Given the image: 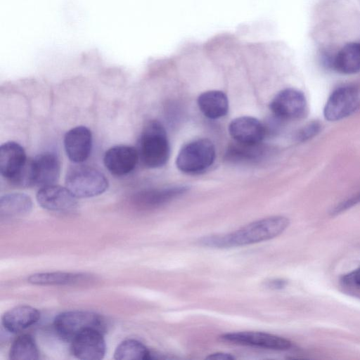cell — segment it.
<instances>
[{
    "label": "cell",
    "instance_id": "cell-1",
    "mask_svg": "<svg viewBox=\"0 0 360 360\" xmlns=\"http://www.w3.org/2000/svg\"><path fill=\"white\" fill-rule=\"evenodd\" d=\"M283 216H271L252 221L229 233L207 236L200 244L213 248L241 247L271 240L281 234L289 226Z\"/></svg>",
    "mask_w": 360,
    "mask_h": 360
},
{
    "label": "cell",
    "instance_id": "cell-2",
    "mask_svg": "<svg viewBox=\"0 0 360 360\" xmlns=\"http://www.w3.org/2000/svg\"><path fill=\"white\" fill-rule=\"evenodd\" d=\"M137 151L143 164L158 168L167 162L170 148L166 131L160 122L150 120L143 127L138 141Z\"/></svg>",
    "mask_w": 360,
    "mask_h": 360
},
{
    "label": "cell",
    "instance_id": "cell-3",
    "mask_svg": "<svg viewBox=\"0 0 360 360\" xmlns=\"http://www.w3.org/2000/svg\"><path fill=\"white\" fill-rule=\"evenodd\" d=\"M65 187L77 198L99 195L108 187L105 175L97 169L77 165L70 167L65 176Z\"/></svg>",
    "mask_w": 360,
    "mask_h": 360
},
{
    "label": "cell",
    "instance_id": "cell-4",
    "mask_svg": "<svg viewBox=\"0 0 360 360\" xmlns=\"http://www.w3.org/2000/svg\"><path fill=\"white\" fill-rule=\"evenodd\" d=\"M57 333L70 341L79 333L88 329H96L104 333L106 323L103 317L89 311H67L58 314L53 320Z\"/></svg>",
    "mask_w": 360,
    "mask_h": 360
},
{
    "label": "cell",
    "instance_id": "cell-5",
    "mask_svg": "<svg viewBox=\"0 0 360 360\" xmlns=\"http://www.w3.org/2000/svg\"><path fill=\"white\" fill-rule=\"evenodd\" d=\"M215 156L212 142L207 139H198L182 147L176 157V165L184 173L200 174L213 164Z\"/></svg>",
    "mask_w": 360,
    "mask_h": 360
},
{
    "label": "cell",
    "instance_id": "cell-6",
    "mask_svg": "<svg viewBox=\"0 0 360 360\" xmlns=\"http://www.w3.org/2000/svg\"><path fill=\"white\" fill-rule=\"evenodd\" d=\"M360 107V92L354 86L345 85L335 89L327 100L323 115L334 122L354 114Z\"/></svg>",
    "mask_w": 360,
    "mask_h": 360
},
{
    "label": "cell",
    "instance_id": "cell-7",
    "mask_svg": "<svg viewBox=\"0 0 360 360\" xmlns=\"http://www.w3.org/2000/svg\"><path fill=\"white\" fill-rule=\"evenodd\" d=\"M270 109L278 118L287 120L304 117L307 112V102L300 90L287 88L279 91L270 103Z\"/></svg>",
    "mask_w": 360,
    "mask_h": 360
},
{
    "label": "cell",
    "instance_id": "cell-8",
    "mask_svg": "<svg viewBox=\"0 0 360 360\" xmlns=\"http://www.w3.org/2000/svg\"><path fill=\"white\" fill-rule=\"evenodd\" d=\"M220 338L240 345L252 346L274 350H287L292 347L290 340L270 333L257 331H240L223 334Z\"/></svg>",
    "mask_w": 360,
    "mask_h": 360
},
{
    "label": "cell",
    "instance_id": "cell-9",
    "mask_svg": "<svg viewBox=\"0 0 360 360\" xmlns=\"http://www.w3.org/2000/svg\"><path fill=\"white\" fill-rule=\"evenodd\" d=\"M71 351L74 356L79 359H103L106 351L103 333L96 329L81 332L71 340Z\"/></svg>",
    "mask_w": 360,
    "mask_h": 360
},
{
    "label": "cell",
    "instance_id": "cell-10",
    "mask_svg": "<svg viewBox=\"0 0 360 360\" xmlns=\"http://www.w3.org/2000/svg\"><path fill=\"white\" fill-rule=\"evenodd\" d=\"M36 198L41 207L49 211L68 212L77 205V198L66 187L55 184L40 188Z\"/></svg>",
    "mask_w": 360,
    "mask_h": 360
},
{
    "label": "cell",
    "instance_id": "cell-11",
    "mask_svg": "<svg viewBox=\"0 0 360 360\" xmlns=\"http://www.w3.org/2000/svg\"><path fill=\"white\" fill-rule=\"evenodd\" d=\"M137 149L133 146L119 145L109 148L103 158L106 169L115 176H124L134 170L139 160Z\"/></svg>",
    "mask_w": 360,
    "mask_h": 360
},
{
    "label": "cell",
    "instance_id": "cell-12",
    "mask_svg": "<svg viewBox=\"0 0 360 360\" xmlns=\"http://www.w3.org/2000/svg\"><path fill=\"white\" fill-rule=\"evenodd\" d=\"M229 131L236 142L251 146L259 145L266 133L263 124L257 118L250 116L233 120L229 126Z\"/></svg>",
    "mask_w": 360,
    "mask_h": 360
},
{
    "label": "cell",
    "instance_id": "cell-13",
    "mask_svg": "<svg viewBox=\"0 0 360 360\" xmlns=\"http://www.w3.org/2000/svg\"><path fill=\"white\" fill-rule=\"evenodd\" d=\"M34 186L39 188L54 184L58 179L60 164L58 156L44 152L31 158Z\"/></svg>",
    "mask_w": 360,
    "mask_h": 360
},
{
    "label": "cell",
    "instance_id": "cell-14",
    "mask_svg": "<svg viewBox=\"0 0 360 360\" xmlns=\"http://www.w3.org/2000/svg\"><path fill=\"white\" fill-rule=\"evenodd\" d=\"M64 146L69 159L76 163L84 162L89 156L92 147L91 131L84 126L70 129L64 137Z\"/></svg>",
    "mask_w": 360,
    "mask_h": 360
},
{
    "label": "cell",
    "instance_id": "cell-15",
    "mask_svg": "<svg viewBox=\"0 0 360 360\" xmlns=\"http://www.w3.org/2000/svg\"><path fill=\"white\" fill-rule=\"evenodd\" d=\"M28 158L24 148L18 143L8 141L0 147V172L12 182L25 165Z\"/></svg>",
    "mask_w": 360,
    "mask_h": 360
},
{
    "label": "cell",
    "instance_id": "cell-16",
    "mask_svg": "<svg viewBox=\"0 0 360 360\" xmlns=\"http://www.w3.org/2000/svg\"><path fill=\"white\" fill-rule=\"evenodd\" d=\"M40 316L37 309L29 305H18L3 314L1 323L6 330L17 333L34 325Z\"/></svg>",
    "mask_w": 360,
    "mask_h": 360
},
{
    "label": "cell",
    "instance_id": "cell-17",
    "mask_svg": "<svg viewBox=\"0 0 360 360\" xmlns=\"http://www.w3.org/2000/svg\"><path fill=\"white\" fill-rule=\"evenodd\" d=\"M188 190L184 186H172L162 189L141 192L135 197V203L145 209L160 207L176 197L181 195Z\"/></svg>",
    "mask_w": 360,
    "mask_h": 360
},
{
    "label": "cell",
    "instance_id": "cell-18",
    "mask_svg": "<svg viewBox=\"0 0 360 360\" xmlns=\"http://www.w3.org/2000/svg\"><path fill=\"white\" fill-rule=\"evenodd\" d=\"M198 105L205 117L215 120L226 115L229 110V100L223 91L211 90L198 96Z\"/></svg>",
    "mask_w": 360,
    "mask_h": 360
},
{
    "label": "cell",
    "instance_id": "cell-19",
    "mask_svg": "<svg viewBox=\"0 0 360 360\" xmlns=\"http://www.w3.org/2000/svg\"><path fill=\"white\" fill-rule=\"evenodd\" d=\"M333 68L338 72L352 75L360 71V42L345 44L332 60Z\"/></svg>",
    "mask_w": 360,
    "mask_h": 360
},
{
    "label": "cell",
    "instance_id": "cell-20",
    "mask_svg": "<svg viewBox=\"0 0 360 360\" xmlns=\"http://www.w3.org/2000/svg\"><path fill=\"white\" fill-rule=\"evenodd\" d=\"M32 208L31 198L23 193H9L0 198L1 217H13L26 214Z\"/></svg>",
    "mask_w": 360,
    "mask_h": 360
},
{
    "label": "cell",
    "instance_id": "cell-21",
    "mask_svg": "<svg viewBox=\"0 0 360 360\" xmlns=\"http://www.w3.org/2000/svg\"><path fill=\"white\" fill-rule=\"evenodd\" d=\"M117 360H149L153 359L151 352L141 342L127 339L120 342L114 352Z\"/></svg>",
    "mask_w": 360,
    "mask_h": 360
},
{
    "label": "cell",
    "instance_id": "cell-22",
    "mask_svg": "<svg viewBox=\"0 0 360 360\" xmlns=\"http://www.w3.org/2000/svg\"><path fill=\"white\" fill-rule=\"evenodd\" d=\"M84 275L68 272H46L34 274L29 276L27 282L37 285H61L79 282Z\"/></svg>",
    "mask_w": 360,
    "mask_h": 360
},
{
    "label": "cell",
    "instance_id": "cell-23",
    "mask_svg": "<svg viewBox=\"0 0 360 360\" xmlns=\"http://www.w3.org/2000/svg\"><path fill=\"white\" fill-rule=\"evenodd\" d=\"M39 353L33 337L30 334L19 335L12 343L9 350L11 360H36Z\"/></svg>",
    "mask_w": 360,
    "mask_h": 360
},
{
    "label": "cell",
    "instance_id": "cell-24",
    "mask_svg": "<svg viewBox=\"0 0 360 360\" xmlns=\"http://www.w3.org/2000/svg\"><path fill=\"white\" fill-rule=\"evenodd\" d=\"M321 125L318 122H312L304 126L297 134V139L300 141H304L319 133Z\"/></svg>",
    "mask_w": 360,
    "mask_h": 360
},
{
    "label": "cell",
    "instance_id": "cell-25",
    "mask_svg": "<svg viewBox=\"0 0 360 360\" xmlns=\"http://www.w3.org/2000/svg\"><path fill=\"white\" fill-rule=\"evenodd\" d=\"M360 202V192L352 196L349 199L342 202L339 205H338L333 211V213L337 214L341 212H343L354 205L357 204Z\"/></svg>",
    "mask_w": 360,
    "mask_h": 360
},
{
    "label": "cell",
    "instance_id": "cell-26",
    "mask_svg": "<svg viewBox=\"0 0 360 360\" xmlns=\"http://www.w3.org/2000/svg\"><path fill=\"white\" fill-rule=\"evenodd\" d=\"M288 282L286 280L283 278H274L270 279L264 283L265 287L272 290H281L284 288Z\"/></svg>",
    "mask_w": 360,
    "mask_h": 360
},
{
    "label": "cell",
    "instance_id": "cell-27",
    "mask_svg": "<svg viewBox=\"0 0 360 360\" xmlns=\"http://www.w3.org/2000/svg\"><path fill=\"white\" fill-rule=\"evenodd\" d=\"M342 281L347 284L360 286V267L353 272L345 276Z\"/></svg>",
    "mask_w": 360,
    "mask_h": 360
},
{
    "label": "cell",
    "instance_id": "cell-28",
    "mask_svg": "<svg viewBox=\"0 0 360 360\" xmlns=\"http://www.w3.org/2000/svg\"><path fill=\"white\" fill-rule=\"evenodd\" d=\"M208 359H214V360H232L234 359L235 357L229 353L225 352H216L210 354L206 357Z\"/></svg>",
    "mask_w": 360,
    "mask_h": 360
}]
</instances>
